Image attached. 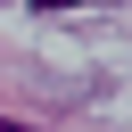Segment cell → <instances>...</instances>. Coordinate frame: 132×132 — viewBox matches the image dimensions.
<instances>
[{
    "label": "cell",
    "instance_id": "obj_1",
    "mask_svg": "<svg viewBox=\"0 0 132 132\" xmlns=\"http://www.w3.org/2000/svg\"><path fill=\"white\" fill-rule=\"evenodd\" d=\"M0 132H33V124H16V116H0Z\"/></svg>",
    "mask_w": 132,
    "mask_h": 132
}]
</instances>
